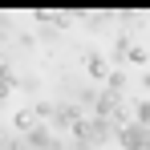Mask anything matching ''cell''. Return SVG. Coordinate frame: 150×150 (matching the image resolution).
<instances>
[{"label": "cell", "instance_id": "obj_1", "mask_svg": "<svg viewBox=\"0 0 150 150\" xmlns=\"http://www.w3.org/2000/svg\"><path fill=\"white\" fill-rule=\"evenodd\" d=\"M118 138H122V146L126 150H146L150 146V126H122V130H118Z\"/></svg>", "mask_w": 150, "mask_h": 150}, {"label": "cell", "instance_id": "obj_2", "mask_svg": "<svg viewBox=\"0 0 150 150\" xmlns=\"http://www.w3.org/2000/svg\"><path fill=\"white\" fill-rule=\"evenodd\" d=\"M89 73H93V77H105V73H110V65H105V57H98V53L89 57Z\"/></svg>", "mask_w": 150, "mask_h": 150}]
</instances>
